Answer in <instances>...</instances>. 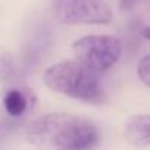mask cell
Instances as JSON below:
<instances>
[{
  "label": "cell",
  "mask_w": 150,
  "mask_h": 150,
  "mask_svg": "<svg viewBox=\"0 0 150 150\" xmlns=\"http://www.w3.org/2000/svg\"><path fill=\"white\" fill-rule=\"evenodd\" d=\"M25 138L46 149H91L99 141L96 125L69 113H47L35 118L25 128Z\"/></svg>",
  "instance_id": "cell-1"
},
{
  "label": "cell",
  "mask_w": 150,
  "mask_h": 150,
  "mask_svg": "<svg viewBox=\"0 0 150 150\" xmlns=\"http://www.w3.org/2000/svg\"><path fill=\"white\" fill-rule=\"evenodd\" d=\"M43 80L50 90L72 99L94 105L106 100L100 74L78 60H62L52 65L44 72Z\"/></svg>",
  "instance_id": "cell-2"
},
{
  "label": "cell",
  "mask_w": 150,
  "mask_h": 150,
  "mask_svg": "<svg viewBox=\"0 0 150 150\" xmlns=\"http://www.w3.org/2000/svg\"><path fill=\"white\" fill-rule=\"evenodd\" d=\"M74 54L84 66L102 74L112 68L122 54V43L113 35H86L72 46Z\"/></svg>",
  "instance_id": "cell-3"
},
{
  "label": "cell",
  "mask_w": 150,
  "mask_h": 150,
  "mask_svg": "<svg viewBox=\"0 0 150 150\" xmlns=\"http://www.w3.org/2000/svg\"><path fill=\"white\" fill-rule=\"evenodd\" d=\"M53 12L65 25H102L112 21L105 0H53Z\"/></svg>",
  "instance_id": "cell-4"
},
{
  "label": "cell",
  "mask_w": 150,
  "mask_h": 150,
  "mask_svg": "<svg viewBox=\"0 0 150 150\" xmlns=\"http://www.w3.org/2000/svg\"><path fill=\"white\" fill-rule=\"evenodd\" d=\"M33 99L34 96L24 88H9L8 91H5L3 97H2V105L5 112L12 116V118H21L24 116L31 105H33Z\"/></svg>",
  "instance_id": "cell-5"
},
{
  "label": "cell",
  "mask_w": 150,
  "mask_h": 150,
  "mask_svg": "<svg viewBox=\"0 0 150 150\" xmlns=\"http://www.w3.org/2000/svg\"><path fill=\"white\" fill-rule=\"evenodd\" d=\"M125 137L129 143L138 147L150 144V119L147 113L134 115L125 124Z\"/></svg>",
  "instance_id": "cell-6"
},
{
  "label": "cell",
  "mask_w": 150,
  "mask_h": 150,
  "mask_svg": "<svg viewBox=\"0 0 150 150\" xmlns=\"http://www.w3.org/2000/svg\"><path fill=\"white\" fill-rule=\"evenodd\" d=\"M18 66L11 54H2L0 56V81L9 83L13 81L18 77Z\"/></svg>",
  "instance_id": "cell-7"
},
{
  "label": "cell",
  "mask_w": 150,
  "mask_h": 150,
  "mask_svg": "<svg viewBox=\"0 0 150 150\" xmlns=\"http://www.w3.org/2000/svg\"><path fill=\"white\" fill-rule=\"evenodd\" d=\"M137 75L140 81L147 87L149 86V56H143L140 60H138V65H137Z\"/></svg>",
  "instance_id": "cell-8"
},
{
  "label": "cell",
  "mask_w": 150,
  "mask_h": 150,
  "mask_svg": "<svg viewBox=\"0 0 150 150\" xmlns=\"http://www.w3.org/2000/svg\"><path fill=\"white\" fill-rule=\"evenodd\" d=\"M16 125L12 124V122H3V121H0V143H2L3 140H6L12 134V131H13Z\"/></svg>",
  "instance_id": "cell-9"
},
{
  "label": "cell",
  "mask_w": 150,
  "mask_h": 150,
  "mask_svg": "<svg viewBox=\"0 0 150 150\" xmlns=\"http://www.w3.org/2000/svg\"><path fill=\"white\" fill-rule=\"evenodd\" d=\"M140 3V0H119V6L122 11H131Z\"/></svg>",
  "instance_id": "cell-10"
}]
</instances>
